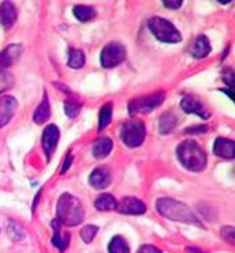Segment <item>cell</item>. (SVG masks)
Returning a JSON list of instances; mask_svg holds the SVG:
<instances>
[{"label":"cell","mask_w":235,"mask_h":253,"mask_svg":"<svg viewBox=\"0 0 235 253\" xmlns=\"http://www.w3.org/2000/svg\"><path fill=\"white\" fill-rule=\"evenodd\" d=\"M148 29L162 42H180L182 37L178 29L173 23L160 17H154L148 21Z\"/></svg>","instance_id":"cell-4"},{"label":"cell","mask_w":235,"mask_h":253,"mask_svg":"<svg viewBox=\"0 0 235 253\" xmlns=\"http://www.w3.org/2000/svg\"><path fill=\"white\" fill-rule=\"evenodd\" d=\"M157 210L163 218H167L174 222H181V223H189V225L204 227L197 215L192 211L185 203L178 202L171 198H160L157 202Z\"/></svg>","instance_id":"cell-1"},{"label":"cell","mask_w":235,"mask_h":253,"mask_svg":"<svg viewBox=\"0 0 235 253\" xmlns=\"http://www.w3.org/2000/svg\"><path fill=\"white\" fill-rule=\"evenodd\" d=\"M177 158L191 171H201L207 166L205 151L195 140H185L177 147Z\"/></svg>","instance_id":"cell-3"},{"label":"cell","mask_w":235,"mask_h":253,"mask_svg":"<svg viewBox=\"0 0 235 253\" xmlns=\"http://www.w3.org/2000/svg\"><path fill=\"white\" fill-rule=\"evenodd\" d=\"M213 153L226 160H233L235 154V143L230 139L218 138L213 144Z\"/></svg>","instance_id":"cell-15"},{"label":"cell","mask_w":235,"mask_h":253,"mask_svg":"<svg viewBox=\"0 0 235 253\" xmlns=\"http://www.w3.org/2000/svg\"><path fill=\"white\" fill-rule=\"evenodd\" d=\"M50 117V105L49 101H48V94L45 93L44 99H42V102L39 105V108L34 110V115H33V120L34 123H37V124H44L46 121L49 120Z\"/></svg>","instance_id":"cell-18"},{"label":"cell","mask_w":235,"mask_h":253,"mask_svg":"<svg viewBox=\"0 0 235 253\" xmlns=\"http://www.w3.org/2000/svg\"><path fill=\"white\" fill-rule=\"evenodd\" d=\"M136 253H162V251L154 245H143L137 249Z\"/></svg>","instance_id":"cell-33"},{"label":"cell","mask_w":235,"mask_h":253,"mask_svg":"<svg viewBox=\"0 0 235 253\" xmlns=\"http://www.w3.org/2000/svg\"><path fill=\"white\" fill-rule=\"evenodd\" d=\"M116 210H117L120 214L142 215L147 211V207H146V204L143 203L140 199L126 196V198L121 199L120 203H117Z\"/></svg>","instance_id":"cell-8"},{"label":"cell","mask_w":235,"mask_h":253,"mask_svg":"<svg viewBox=\"0 0 235 253\" xmlns=\"http://www.w3.org/2000/svg\"><path fill=\"white\" fill-rule=\"evenodd\" d=\"M164 94L157 93L153 95H147L143 98L132 99L129 102V115L135 116L137 113H150L154 109H157L158 106L163 104Z\"/></svg>","instance_id":"cell-7"},{"label":"cell","mask_w":235,"mask_h":253,"mask_svg":"<svg viewBox=\"0 0 235 253\" xmlns=\"http://www.w3.org/2000/svg\"><path fill=\"white\" fill-rule=\"evenodd\" d=\"M181 108L185 110L186 113H195V115L200 116L202 119H208L209 117V112H208L201 101L195 97V95H186L181 101Z\"/></svg>","instance_id":"cell-12"},{"label":"cell","mask_w":235,"mask_h":253,"mask_svg":"<svg viewBox=\"0 0 235 253\" xmlns=\"http://www.w3.org/2000/svg\"><path fill=\"white\" fill-rule=\"evenodd\" d=\"M71 162H72V155L71 153L70 154H67V158L64 161V165H63V169H61V173H66L70 168H71Z\"/></svg>","instance_id":"cell-35"},{"label":"cell","mask_w":235,"mask_h":253,"mask_svg":"<svg viewBox=\"0 0 235 253\" xmlns=\"http://www.w3.org/2000/svg\"><path fill=\"white\" fill-rule=\"evenodd\" d=\"M209 52H211V44H209V41H208V39L204 34H200L196 39V41H195L193 46H192V56L195 59H202V57L208 56Z\"/></svg>","instance_id":"cell-17"},{"label":"cell","mask_w":235,"mask_h":253,"mask_svg":"<svg viewBox=\"0 0 235 253\" xmlns=\"http://www.w3.org/2000/svg\"><path fill=\"white\" fill-rule=\"evenodd\" d=\"M177 123H178V119H177V116L174 113H171V112L164 113L159 119V132L162 135L170 133L177 126Z\"/></svg>","instance_id":"cell-20"},{"label":"cell","mask_w":235,"mask_h":253,"mask_svg":"<svg viewBox=\"0 0 235 253\" xmlns=\"http://www.w3.org/2000/svg\"><path fill=\"white\" fill-rule=\"evenodd\" d=\"M12 84H14V77L10 72L0 70V93L11 88Z\"/></svg>","instance_id":"cell-28"},{"label":"cell","mask_w":235,"mask_h":253,"mask_svg":"<svg viewBox=\"0 0 235 253\" xmlns=\"http://www.w3.org/2000/svg\"><path fill=\"white\" fill-rule=\"evenodd\" d=\"M146 138V126L140 120L126 121L121 129V140L128 147H139Z\"/></svg>","instance_id":"cell-5"},{"label":"cell","mask_w":235,"mask_h":253,"mask_svg":"<svg viewBox=\"0 0 235 253\" xmlns=\"http://www.w3.org/2000/svg\"><path fill=\"white\" fill-rule=\"evenodd\" d=\"M90 185L94 189H105L109 187L110 181H112V173H110L109 168L106 166H99L97 169H94L90 174Z\"/></svg>","instance_id":"cell-11"},{"label":"cell","mask_w":235,"mask_h":253,"mask_svg":"<svg viewBox=\"0 0 235 253\" xmlns=\"http://www.w3.org/2000/svg\"><path fill=\"white\" fill-rule=\"evenodd\" d=\"M74 15L77 18L79 22H88L95 18L97 12L94 10L93 7L88 6H75L74 7Z\"/></svg>","instance_id":"cell-23"},{"label":"cell","mask_w":235,"mask_h":253,"mask_svg":"<svg viewBox=\"0 0 235 253\" xmlns=\"http://www.w3.org/2000/svg\"><path fill=\"white\" fill-rule=\"evenodd\" d=\"M97 233H98V227L97 226L87 225L80 230V237H82V240L86 244H90L94 240V237L97 236Z\"/></svg>","instance_id":"cell-29"},{"label":"cell","mask_w":235,"mask_h":253,"mask_svg":"<svg viewBox=\"0 0 235 253\" xmlns=\"http://www.w3.org/2000/svg\"><path fill=\"white\" fill-rule=\"evenodd\" d=\"M113 116V104H105L101 110H99V120H98V129H105L106 126H109L110 120Z\"/></svg>","instance_id":"cell-25"},{"label":"cell","mask_w":235,"mask_h":253,"mask_svg":"<svg viewBox=\"0 0 235 253\" xmlns=\"http://www.w3.org/2000/svg\"><path fill=\"white\" fill-rule=\"evenodd\" d=\"M220 234L229 244H234V227L233 226H224L220 230Z\"/></svg>","instance_id":"cell-30"},{"label":"cell","mask_w":235,"mask_h":253,"mask_svg":"<svg viewBox=\"0 0 235 253\" xmlns=\"http://www.w3.org/2000/svg\"><path fill=\"white\" fill-rule=\"evenodd\" d=\"M21 52L22 46L19 44L8 45L3 52H0V70L6 71V68H10L21 56Z\"/></svg>","instance_id":"cell-13"},{"label":"cell","mask_w":235,"mask_h":253,"mask_svg":"<svg viewBox=\"0 0 235 253\" xmlns=\"http://www.w3.org/2000/svg\"><path fill=\"white\" fill-rule=\"evenodd\" d=\"M116 207H117V200L113 195L109 193H104L95 200V209L99 211H112L116 210Z\"/></svg>","instance_id":"cell-21"},{"label":"cell","mask_w":235,"mask_h":253,"mask_svg":"<svg viewBox=\"0 0 235 253\" xmlns=\"http://www.w3.org/2000/svg\"><path fill=\"white\" fill-rule=\"evenodd\" d=\"M57 222L64 226H78L84 219V210L79 199L71 193H63L56 207Z\"/></svg>","instance_id":"cell-2"},{"label":"cell","mask_w":235,"mask_h":253,"mask_svg":"<svg viewBox=\"0 0 235 253\" xmlns=\"http://www.w3.org/2000/svg\"><path fill=\"white\" fill-rule=\"evenodd\" d=\"M80 102L78 99H67L66 104H64V110H66V115L68 117H77L79 115V110H80Z\"/></svg>","instance_id":"cell-26"},{"label":"cell","mask_w":235,"mask_h":253,"mask_svg":"<svg viewBox=\"0 0 235 253\" xmlns=\"http://www.w3.org/2000/svg\"><path fill=\"white\" fill-rule=\"evenodd\" d=\"M86 63V57L80 49H70V57H68V67L74 68V70H79L82 68Z\"/></svg>","instance_id":"cell-24"},{"label":"cell","mask_w":235,"mask_h":253,"mask_svg":"<svg viewBox=\"0 0 235 253\" xmlns=\"http://www.w3.org/2000/svg\"><path fill=\"white\" fill-rule=\"evenodd\" d=\"M17 21V8L11 1H3L0 4V25L4 29H10Z\"/></svg>","instance_id":"cell-14"},{"label":"cell","mask_w":235,"mask_h":253,"mask_svg":"<svg viewBox=\"0 0 235 253\" xmlns=\"http://www.w3.org/2000/svg\"><path fill=\"white\" fill-rule=\"evenodd\" d=\"M52 229H53V238H52V242L56 248H59L61 252H64L67 249V247L70 245V233H66L63 234V230H61V225L57 222V219H55L52 222Z\"/></svg>","instance_id":"cell-16"},{"label":"cell","mask_w":235,"mask_h":253,"mask_svg":"<svg viewBox=\"0 0 235 253\" xmlns=\"http://www.w3.org/2000/svg\"><path fill=\"white\" fill-rule=\"evenodd\" d=\"M223 78L224 82L227 83L229 86H231V87H234V71H233V68L227 67L223 71Z\"/></svg>","instance_id":"cell-32"},{"label":"cell","mask_w":235,"mask_h":253,"mask_svg":"<svg viewBox=\"0 0 235 253\" xmlns=\"http://www.w3.org/2000/svg\"><path fill=\"white\" fill-rule=\"evenodd\" d=\"M7 233H8L10 238L14 240V241H21V240L25 238V230H23L19 225L14 223V222H10L8 229H7Z\"/></svg>","instance_id":"cell-27"},{"label":"cell","mask_w":235,"mask_h":253,"mask_svg":"<svg viewBox=\"0 0 235 253\" xmlns=\"http://www.w3.org/2000/svg\"><path fill=\"white\" fill-rule=\"evenodd\" d=\"M164 7L167 8H173V10H177L182 6V0H164L163 1Z\"/></svg>","instance_id":"cell-34"},{"label":"cell","mask_w":235,"mask_h":253,"mask_svg":"<svg viewBox=\"0 0 235 253\" xmlns=\"http://www.w3.org/2000/svg\"><path fill=\"white\" fill-rule=\"evenodd\" d=\"M59 139H60V131L59 128L53 124H50L44 129V135H42V146H44V151L48 160L53 155L57 143H59Z\"/></svg>","instance_id":"cell-9"},{"label":"cell","mask_w":235,"mask_h":253,"mask_svg":"<svg viewBox=\"0 0 235 253\" xmlns=\"http://www.w3.org/2000/svg\"><path fill=\"white\" fill-rule=\"evenodd\" d=\"M108 251H109V253H131L128 242L124 237L121 236H115L112 238Z\"/></svg>","instance_id":"cell-22"},{"label":"cell","mask_w":235,"mask_h":253,"mask_svg":"<svg viewBox=\"0 0 235 253\" xmlns=\"http://www.w3.org/2000/svg\"><path fill=\"white\" fill-rule=\"evenodd\" d=\"M208 131L207 126H191V128H186L185 133L188 135H198V133H205Z\"/></svg>","instance_id":"cell-31"},{"label":"cell","mask_w":235,"mask_h":253,"mask_svg":"<svg viewBox=\"0 0 235 253\" xmlns=\"http://www.w3.org/2000/svg\"><path fill=\"white\" fill-rule=\"evenodd\" d=\"M113 149V142H112V139L109 138H101L99 140L95 142L94 144V149H93V154L95 158H105V157H108L110 154V151Z\"/></svg>","instance_id":"cell-19"},{"label":"cell","mask_w":235,"mask_h":253,"mask_svg":"<svg viewBox=\"0 0 235 253\" xmlns=\"http://www.w3.org/2000/svg\"><path fill=\"white\" fill-rule=\"evenodd\" d=\"M126 49L120 42H110L101 52V64L104 68H115L125 60Z\"/></svg>","instance_id":"cell-6"},{"label":"cell","mask_w":235,"mask_h":253,"mask_svg":"<svg viewBox=\"0 0 235 253\" xmlns=\"http://www.w3.org/2000/svg\"><path fill=\"white\" fill-rule=\"evenodd\" d=\"M18 102L17 99L11 95H3L0 98V128L4 126L11 120L14 113L17 112Z\"/></svg>","instance_id":"cell-10"}]
</instances>
